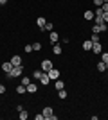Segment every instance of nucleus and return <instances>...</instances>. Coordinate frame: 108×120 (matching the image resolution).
<instances>
[{
	"mask_svg": "<svg viewBox=\"0 0 108 120\" xmlns=\"http://www.w3.org/2000/svg\"><path fill=\"white\" fill-rule=\"evenodd\" d=\"M22 74H24V65H18V66H13V68H11L7 77H20Z\"/></svg>",
	"mask_w": 108,
	"mask_h": 120,
	"instance_id": "obj_1",
	"label": "nucleus"
},
{
	"mask_svg": "<svg viewBox=\"0 0 108 120\" xmlns=\"http://www.w3.org/2000/svg\"><path fill=\"white\" fill-rule=\"evenodd\" d=\"M41 113H43V116H45L47 120H56L58 116L54 115V109H52L51 106H45V108H43V111H41Z\"/></svg>",
	"mask_w": 108,
	"mask_h": 120,
	"instance_id": "obj_2",
	"label": "nucleus"
},
{
	"mask_svg": "<svg viewBox=\"0 0 108 120\" xmlns=\"http://www.w3.org/2000/svg\"><path fill=\"white\" fill-rule=\"evenodd\" d=\"M47 74H49V79H51V81L60 79V70H58V68H54V66H52V68L47 72Z\"/></svg>",
	"mask_w": 108,
	"mask_h": 120,
	"instance_id": "obj_3",
	"label": "nucleus"
},
{
	"mask_svg": "<svg viewBox=\"0 0 108 120\" xmlns=\"http://www.w3.org/2000/svg\"><path fill=\"white\" fill-rule=\"evenodd\" d=\"M52 66H54V65H52V61H51V59H43V61H41V66H40V68H41L43 72H49Z\"/></svg>",
	"mask_w": 108,
	"mask_h": 120,
	"instance_id": "obj_4",
	"label": "nucleus"
},
{
	"mask_svg": "<svg viewBox=\"0 0 108 120\" xmlns=\"http://www.w3.org/2000/svg\"><path fill=\"white\" fill-rule=\"evenodd\" d=\"M108 29V23H101V25H94L92 27V32H96V34H99V32H104V30Z\"/></svg>",
	"mask_w": 108,
	"mask_h": 120,
	"instance_id": "obj_5",
	"label": "nucleus"
},
{
	"mask_svg": "<svg viewBox=\"0 0 108 120\" xmlns=\"http://www.w3.org/2000/svg\"><path fill=\"white\" fill-rule=\"evenodd\" d=\"M49 40H51V43L54 45V43H58V41H60V34H58L56 30H51V32H49Z\"/></svg>",
	"mask_w": 108,
	"mask_h": 120,
	"instance_id": "obj_6",
	"label": "nucleus"
},
{
	"mask_svg": "<svg viewBox=\"0 0 108 120\" xmlns=\"http://www.w3.org/2000/svg\"><path fill=\"white\" fill-rule=\"evenodd\" d=\"M92 52H94V54H101V52H103V47H101V41H99V43H94V45H92Z\"/></svg>",
	"mask_w": 108,
	"mask_h": 120,
	"instance_id": "obj_7",
	"label": "nucleus"
},
{
	"mask_svg": "<svg viewBox=\"0 0 108 120\" xmlns=\"http://www.w3.org/2000/svg\"><path fill=\"white\" fill-rule=\"evenodd\" d=\"M40 82H41L43 86H47L49 82H51V79H49V74H47V72H43V74H41V77H40Z\"/></svg>",
	"mask_w": 108,
	"mask_h": 120,
	"instance_id": "obj_8",
	"label": "nucleus"
},
{
	"mask_svg": "<svg viewBox=\"0 0 108 120\" xmlns=\"http://www.w3.org/2000/svg\"><path fill=\"white\" fill-rule=\"evenodd\" d=\"M25 88H27V93H36L38 91V84H34V82H29Z\"/></svg>",
	"mask_w": 108,
	"mask_h": 120,
	"instance_id": "obj_9",
	"label": "nucleus"
},
{
	"mask_svg": "<svg viewBox=\"0 0 108 120\" xmlns=\"http://www.w3.org/2000/svg\"><path fill=\"white\" fill-rule=\"evenodd\" d=\"M11 65H13V66L24 65V63H22V57H20V56H13V57H11Z\"/></svg>",
	"mask_w": 108,
	"mask_h": 120,
	"instance_id": "obj_10",
	"label": "nucleus"
},
{
	"mask_svg": "<svg viewBox=\"0 0 108 120\" xmlns=\"http://www.w3.org/2000/svg\"><path fill=\"white\" fill-rule=\"evenodd\" d=\"M11 68H13V65H11V61H5V63H2V70L5 72V74H9Z\"/></svg>",
	"mask_w": 108,
	"mask_h": 120,
	"instance_id": "obj_11",
	"label": "nucleus"
},
{
	"mask_svg": "<svg viewBox=\"0 0 108 120\" xmlns=\"http://www.w3.org/2000/svg\"><path fill=\"white\" fill-rule=\"evenodd\" d=\"M54 88H56L58 91L63 90V88H65V82H63V81H60V79H56V81H54Z\"/></svg>",
	"mask_w": 108,
	"mask_h": 120,
	"instance_id": "obj_12",
	"label": "nucleus"
},
{
	"mask_svg": "<svg viewBox=\"0 0 108 120\" xmlns=\"http://www.w3.org/2000/svg\"><path fill=\"white\" fill-rule=\"evenodd\" d=\"M45 23H47V20H45V18H43V16H40V18H38V20H36V25H38V27H40V30L43 29V27H45Z\"/></svg>",
	"mask_w": 108,
	"mask_h": 120,
	"instance_id": "obj_13",
	"label": "nucleus"
},
{
	"mask_svg": "<svg viewBox=\"0 0 108 120\" xmlns=\"http://www.w3.org/2000/svg\"><path fill=\"white\" fill-rule=\"evenodd\" d=\"M52 52H54V54L56 56H60L63 52V49H61V45H58V43H54V45H52Z\"/></svg>",
	"mask_w": 108,
	"mask_h": 120,
	"instance_id": "obj_14",
	"label": "nucleus"
},
{
	"mask_svg": "<svg viewBox=\"0 0 108 120\" xmlns=\"http://www.w3.org/2000/svg\"><path fill=\"white\" fill-rule=\"evenodd\" d=\"M92 45H94V43H92L90 40L83 41V50H87V52H88V50H92Z\"/></svg>",
	"mask_w": 108,
	"mask_h": 120,
	"instance_id": "obj_15",
	"label": "nucleus"
},
{
	"mask_svg": "<svg viewBox=\"0 0 108 120\" xmlns=\"http://www.w3.org/2000/svg\"><path fill=\"white\" fill-rule=\"evenodd\" d=\"M83 16H85V20H94V11H85V13H83Z\"/></svg>",
	"mask_w": 108,
	"mask_h": 120,
	"instance_id": "obj_16",
	"label": "nucleus"
},
{
	"mask_svg": "<svg viewBox=\"0 0 108 120\" xmlns=\"http://www.w3.org/2000/svg\"><path fill=\"white\" fill-rule=\"evenodd\" d=\"M27 91V88L24 84H20V86H16V93H18V95H24V93H25Z\"/></svg>",
	"mask_w": 108,
	"mask_h": 120,
	"instance_id": "obj_17",
	"label": "nucleus"
},
{
	"mask_svg": "<svg viewBox=\"0 0 108 120\" xmlns=\"http://www.w3.org/2000/svg\"><path fill=\"white\" fill-rule=\"evenodd\" d=\"M41 30H45V32H51V30H54V25H52L51 22H47V23H45V27H43Z\"/></svg>",
	"mask_w": 108,
	"mask_h": 120,
	"instance_id": "obj_18",
	"label": "nucleus"
},
{
	"mask_svg": "<svg viewBox=\"0 0 108 120\" xmlns=\"http://www.w3.org/2000/svg\"><path fill=\"white\" fill-rule=\"evenodd\" d=\"M90 41H92V43H99V41H101V40H99V34H96V32H94V34L90 36Z\"/></svg>",
	"mask_w": 108,
	"mask_h": 120,
	"instance_id": "obj_19",
	"label": "nucleus"
},
{
	"mask_svg": "<svg viewBox=\"0 0 108 120\" xmlns=\"http://www.w3.org/2000/svg\"><path fill=\"white\" fill-rule=\"evenodd\" d=\"M41 74H43V70H41V68H40V70H34V72H32V77H34V79H40Z\"/></svg>",
	"mask_w": 108,
	"mask_h": 120,
	"instance_id": "obj_20",
	"label": "nucleus"
},
{
	"mask_svg": "<svg viewBox=\"0 0 108 120\" xmlns=\"http://www.w3.org/2000/svg\"><path fill=\"white\" fill-rule=\"evenodd\" d=\"M99 57H101V61H103V63H108V52H101V54H99Z\"/></svg>",
	"mask_w": 108,
	"mask_h": 120,
	"instance_id": "obj_21",
	"label": "nucleus"
},
{
	"mask_svg": "<svg viewBox=\"0 0 108 120\" xmlns=\"http://www.w3.org/2000/svg\"><path fill=\"white\" fill-rule=\"evenodd\" d=\"M29 82H31V77H29V75H24V77H22V84L27 86Z\"/></svg>",
	"mask_w": 108,
	"mask_h": 120,
	"instance_id": "obj_22",
	"label": "nucleus"
},
{
	"mask_svg": "<svg viewBox=\"0 0 108 120\" xmlns=\"http://www.w3.org/2000/svg\"><path fill=\"white\" fill-rule=\"evenodd\" d=\"M94 15H96V16H103V15H104L103 7H96V11H94Z\"/></svg>",
	"mask_w": 108,
	"mask_h": 120,
	"instance_id": "obj_23",
	"label": "nucleus"
},
{
	"mask_svg": "<svg viewBox=\"0 0 108 120\" xmlns=\"http://www.w3.org/2000/svg\"><path fill=\"white\" fill-rule=\"evenodd\" d=\"M97 70L99 72H104V70H106V65H104L103 61H99V63H97Z\"/></svg>",
	"mask_w": 108,
	"mask_h": 120,
	"instance_id": "obj_24",
	"label": "nucleus"
},
{
	"mask_svg": "<svg viewBox=\"0 0 108 120\" xmlns=\"http://www.w3.org/2000/svg\"><path fill=\"white\" fill-rule=\"evenodd\" d=\"M18 116H20V120H27V116H29V115H27V111L24 109V111H20V113H18Z\"/></svg>",
	"mask_w": 108,
	"mask_h": 120,
	"instance_id": "obj_25",
	"label": "nucleus"
},
{
	"mask_svg": "<svg viewBox=\"0 0 108 120\" xmlns=\"http://www.w3.org/2000/svg\"><path fill=\"white\" fill-rule=\"evenodd\" d=\"M58 97H60V99H67V91H65V88L58 91Z\"/></svg>",
	"mask_w": 108,
	"mask_h": 120,
	"instance_id": "obj_26",
	"label": "nucleus"
},
{
	"mask_svg": "<svg viewBox=\"0 0 108 120\" xmlns=\"http://www.w3.org/2000/svg\"><path fill=\"white\" fill-rule=\"evenodd\" d=\"M32 50L40 52V50H41V43H32Z\"/></svg>",
	"mask_w": 108,
	"mask_h": 120,
	"instance_id": "obj_27",
	"label": "nucleus"
},
{
	"mask_svg": "<svg viewBox=\"0 0 108 120\" xmlns=\"http://www.w3.org/2000/svg\"><path fill=\"white\" fill-rule=\"evenodd\" d=\"M25 52H27V54L32 52V45H31V43H25Z\"/></svg>",
	"mask_w": 108,
	"mask_h": 120,
	"instance_id": "obj_28",
	"label": "nucleus"
},
{
	"mask_svg": "<svg viewBox=\"0 0 108 120\" xmlns=\"http://www.w3.org/2000/svg\"><path fill=\"white\" fill-rule=\"evenodd\" d=\"M103 4H104L103 0H94V5H96V7H101Z\"/></svg>",
	"mask_w": 108,
	"mask_h": 120,
	"instance_id": "obj_29",
	"label": "nucleus"
},
{
	"mask_svg": "<svg viewBox=\"0 0 108 120\" xmlns=\"http://www.w3.org/2000/svg\"><path fill=\"white\" fill-rule=\"evenodd\" d=\"M34 120H45V116H43V113H38V115L34 116Z\"/></svg>",
	"mask_w": 108,
	"mask_h": 120,
	"instance_id": "obj_30",
	"label": "nucleus"
},
{
	"mask_svg": "<svg viewBox=\"0 0 108 120\" xmlns=\"http://www.w3.org/2000/svg\"><path fill=\"white\" fill-rule=\"evenodd\" d=\"M101 7H103V11H104V13H108V2H104V4L101 5Z\"/></svg>",
	"mask_w": 108,
	"mask_h": 120,
	"instance_id": "obj_31",
	"label": "nucleus"
},
{
	"mask_svg": "<svg viewBox=\"0 0 108 120\" xmlns=\"http://www.w3.org/2000/svg\"><path fill=\"white\" fill-rule=\"evenodd\" d=\"M4 93H5V86L0 84V95H4Z\"/></svg>",
	"mask_w": 108,
	"mask_h": 120,
	"instance_id": "obj_32",
	"label": "nucleus"
},
{
	"mask_svg": "<svg viewBox=\"0 0 108 120\" xmlns=\"http://www.w3.org/2000/svg\"><path fill=\"white\" fill-rule=\"evenodd\" d=\"M16 111H18V113H20V111H24V106L18 104V106H16Z\"/></svg>",
	"mask_w": 108,
	"mask_h": 120,
	"instance_id": "obj_33",
	"label": "nucleus"
},
{
	"mask_svg": "<svg viewBox=\"0 0 108 120\" xmlns=\"http://www.w3.org/2000/svg\"><path fill=\"white\" fill-rule=\"evenodd\" d=\"M103 20H104V23H108V13H104V15H103Z\"/></svg>",
	"mask_w": 108,
	"mask_h": 120,
	"instance_id": "obj_34",
	"label": "nucleus"
},
{
	"mask_svg": "<svg viewBox=\"0 0 108 120\" xmlns=\"http://www.w3.org/2000/svg\"><path fill=\"white\" fill-rule=\"evenodd\" d=\"M4 4H7V0H0V5H4Z\"/></svg>",
	"mask_w": 108,
	"mask_h": 120,
	"instance_id": "obj_35",
	"label": "nucleus"
},
{
	"mask_svg": "<svg viewBox=\"0 0 108 120\" xmlns=\"http://www.w3.org/2000/svg\"><path fill=\"white\" fill-rule=\"evenodd\" d=\"M104 65H106V70H108V63H104Z\"/></svg>",
	"mask_w": 108,
	"mask_h": 120,
	"instance_id": "obj_36",
	"label": "nucleus"
},
{
	"mask_svg": "<svg viewBox=\"0 0 108 120\" xmlns=\"http://www.w3.org/2000/svg\"><path fill=\"white\" fill-rule=\"evenodd\" d=\"M103 2H108V0H103Z\"/></svg>",
	"mask_w": 108,
	"mask_h": 120,
	"instance_id": "obj_37",
	"label": "nucleus"
}]
</instances>
